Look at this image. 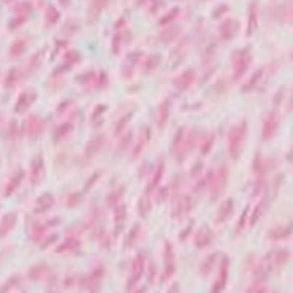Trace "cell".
I'll return each mask as SVG.
<instances>
[{
    "label": "cell",
    "instance_id": "cell-1",
    "mask_svg": "<svg viewBox=\"0 0 293 293\" xmlns=\"http://www.w3.org/2000/svg\"><path fill=\"white\" fill-rule=\"evenodd\" d=\"M246 132H247V122L241 121L240 124L233 125L227 135V143H228V154L232 159H238L241 155V149L246 140Z\"/></svg>",
    "mask_w": 293,
    "mask_h": 293
},
{
    "label": "cell",
    "instance_id": "cell-2",
    "mask_svg": "<svg viewBox=\"0 0 293 293\" xmlns=\"http://www.w3.org/2000/svg\"><path fill=\"white\" fill-rule=\"evenodd\" d=\"M252 62V54L249 51V48H244L243 51H240L233 59V79H240L244 76V73L247 71Z\"/></svg>",
    "mask_w": 293,
    "mask_h": 293
},
{
    "label": "cell",
    "instance_id": "cell-3",
    "mask_svg": "<svg viewBox=\"0 0 293 293\" xmlns=\"http://www.w3.org/2000/svg\"><path fill=\"white\" fill-rule=\"evenodd\" d=\"M211 181V198L216 200L221 197V194L224 192L225 186H227V181H228V168L225 167H221L216 173L214 176L209 179Z\"/></svg>",
    "mask_w": 293,
    "mask_h": 293
},
{
    "label": "cell",
    "instance_id": "cell-4",
    "mask_svg": "<svg viewBox=\"0 0 293 293\" xmlns=\"http://www.w3.org/2000/svg\"><path fill=\"white\" fill-rule=\"evenodd\" d=\"M279 114L276 111H270L267 117L263 119V125H262V140L263 141H270L274 135H276L279 129Z\"/></svg>",
    "mask_w": 293,
    "mask_h": 293
},
{
    "label": "cell",
    "instance_id": "cell-5",
    "mask_svg": "<svg viewBox=\"0 0 293 293\" xmlns=\"http://www.w3.org/2000/svg\"><path fill=\"white\" fill-rule=\"evenodd\" d=\"M105 274L103 267H97L92 273L82 279V289H87V292H98L100 284H102V278Z\"/></svg>",
    "mask_w": 293,
    "mask_h": 293
},
{
    "label": "cell",
    "instance_id": "cell-6",
    "mask_svg": "<svg viewBox=\"0 0 293 293\" xmlns=\"http://www.w3.org/2000/svg\"><path fill=\"white\" fill-rule=\"evenodd\" d=\"M163 259H165V278L163 279H168L176 271V260H175V254H173V246L168 241H165Z\"/></svg>",
    "mask_w": 293,
    "mask_h": 293
},
{
    "label": "cell",
    "instance_id": "cell-7",
    "mask_svg": "<svg viewBox=\"0 0 293 293\" xmlns=\"http://www.w3.org/2000/svg\"><path fill=\"white\" fill-rule=\"evenodd\" d=\"M240 30V22L236 19H227L219 27V33H221L222 40H232L233 36Z\"/></svg>",
    "mask_w": 293,
    "mask_h": 293
},
{
    "label": "cell",
    "instance_id": "cell-8",
    "mask_svg": "<svg viewBox=\"0 0 293 293\" xmlns=\"http://www.w3.org/2000/svg\"><path fill=\"white\" fill-rule=\"evenodd\" d=\"M194 81H195V71L190 68V70H184L178 78L173 79V84H175L179 90H186L194 84Z\"/></svg>",
    "mask_w": 293,
    "mask_h": 293
},
{
    "label": "cell",
    "instance_id": "cell-9",
    "mask_svg": "<svg viewBox=\"0 0 293 293\" xmlns=\"http://www.w3.org/2000/svg\"><path fill=\"white\" fill-rule=\"evenodd\" d=\"M105 146V135H95L89 140V143L86 144V155L89 159L95 157V155L102 151V148Z\"/></svg>",
    "mask_w": 293,
    "mask_h": 293
},
{
    "label": "cell",
    "instance_id": "cell-10",
    "mask_svg": "<svg viewBox=\"0 0 293 293\" xmlns=\"http://www.w3.org/2000/svg\"><path fill=\"white\" fill-rule=\"evenodd\" d=\"M143 271H144V255L140 254L138 257L135 259L133 265H132V274H130V281H129V289H132L133 284L141 279Z\"/></svg>",
    "mask_w": 293,
    "mask_h": 293
},
{
    "label": "cell",
    "instance_id": "cell-11",
    "mask_svg": "<svg viewBox=\"0 0 293 293\" xmlns=\"http://www.w3.org/2000/svg\"><path fill=\"white\" fill-rule=\"evenodd\" d=\"M228 268H230V259L228 257H224L222 263H221V271H219V281L217 284L213 287V292H221L225 286H227V281H228Z\"/></svg>",
    "mask_w": 293,
    "mask_h": 293
},
{
    "label": "cell",
    "instance_id": "cell-12",
    "mask_svg": "<svg viewBox=\"0 0 293 293\" xmlns=\"http://www.w3.org/2000/svg\"><path fill=\"white\" fill-rule=\"evenodd\" d=\"M44 129V122L41 121V117L38 116H32L29 117V121H27V135L30 136V138H35V136H38Z\"/></svg>",
    "mask_w": 293,
    "mask_h": 293
},
{
    "label": "cell",
    "instance_id": "cell-13",
    "mask_svg": "<svg viewBox=\"0 0 293 293\" xmlns=\"http://www.w3.org/2000/svg\"><path fill=\"white\" fill-rule=\"evenodd\" d=\"M108 2L109 0H92V2H90V6H89V19L94 22L108 6Z\"/></svg>",
    "mask_w": 293,
    "mask_h": 293
},
{
    "label": "cell",
    "instance_id": "cell-14",
    "mask_svg": "<svg viewBox=\"0 0 293 293\" xmlns=\"http://www.w3.org/2000/svg\"><path fill=\"white\" fill-rule=\"evenodd\" d=\"M81 249V243H79V240L75 236H70V238H67L65 240V243H63L62 246H59L57 247V254H65V252H78Z\"/></svg>",
    "mask_w": 293,
    "mask_h": 293
},
{
    "label": "cell",
    "instance_id": "cell-15",
    "mask_svg": "<svg viewBox=\"0 0 293 293\" xmlns=\"http://www.w3.org/2000/svg\"><path fill=\"white\" fill-rule=\"evenodd\" d=\"M51 274V270L46 263H40L36 265V267H33L30 271H29V278L32 281H41L43 278H48Z\"/></svg>",
    "mask_w": 293,
    "mask_h": 293
},
{
    "label": "cell",
    "instance_id": "cell-16",
    "mask_svg": "<svg viewBox=\"0 0 293 293\" xmlns=\"http://www.w3.org/2000/svg\"><path fill=\"white\" fill-rule=\"evenodd\" d=\"M232 211H233V198H228L225 203L221 206L217 213V217H216V224H222L225 222L228 217L232 216Z\"/></svg>",
    "mask_w": 293,
    "mask_h": 293
},
{
    "label": "cell",
    "instance_id": "cell-17",
    "mask_svg": "<svg viewBox=\"0 0 293 293\" xmlns=\"http://www.w3.org/2000/svg\"><path fill=\"white\" fill-rule=\"evenodd\" d=\"M259 22V3L257 0H254L251 3V13H249V27H247V35L254 33V30L257 29Z\"/></svg>",
    "mask_w": 293,
    "mask_h": 293
},
{
    "label": "cell",
    "instance_id": "cell-18",
    "mask_svg": "<svg viewBox=\"0 0 293 293\" xmlns=\"http://www.w3.org/2000/svg\"><path fill=\"white\" fill-rule=\"evenodd\" d=\"M213 240V233L209 228H201V230L198 232V235L195 236V246L197 247H206L209 243H211Z\"/></svg>",
    "mask_w": 293,
    "mask_h": 293
},
{
    "label": "cell",
    "instance_id": "cell-19",
    "mask_svg": "<svg viewBox=\"0 0 293 293\" xmlns=\"http://www.w3.org/2000/svg\"><path fill=\"white\" fill-rule=\"evenodd\" d=\"M52 205H54V197L51 194H44L43 197L38 198V201H36L35 213H44V211H48V209Z\"/></svg>",
    "mask_w": 293,
    "mask_h": 293
},
{
    "label": "cell",
    "instance_id": "cell-20",
    "mask_svg": "<svg viewBox=\"0 0 293 293\" xmlns=\"http://www.w3.org/2000/svg\"><path fill=\"white\" fill-rule=\"evenodd\" d=\"M170 108H171V102L170 100H165V102L160 105L159 108V117H157V122H159V127L162 129V127L167 124L168 117H170Z\"/></svg>",
    "mask_w": 293,
    "mask_h": 293
},
{
    "label": "cell",
    "instance_id": "cell-21",
    "mask_svg": "<svg viewBox=\"0 0 293 293\" xmlns=\"http://www.w3.org/2000/svg\"><path fill=\"white\" fill-rule=\"evenodd\" d=\"M43 176H44V165H43L41 157H38L36 160H33V165H32V181L40 182Z\"/></svg>",
    "mask_w": 293,
    "mask_h": 293
},
{
    "label": "cell",
    "instance_id": "cell-22",
    "mask_svg": "<svg viewBox=\"0 0 293 293\" xmlns=\"http://www.w3.org/2000/svg\"><path fill=\"white\" fill-rule=\"evenodd\" d=\"M292 233V225H286V227H274L270 232V240L276 241V240H282V238H287Z\"/></svg>",
    "mask_w": 293,
    "mask_h": 293
},
{
    "label": "cell",
    "instance_id": "cell-23",
    "mask_svg": "<svg viewBox=\"0 0 293 293\" xmlns=\"http://www.w3.org/2000/svg\"><path fill=\"white\" fill-rule=\"evenodd\" d=\"M190 208H192L190 197H184L181 201H178V211H175V217H181V216H184V214H189L190 213Z\"/></svg>",
    "mask_w": 293,
    "mask_h": 293
},
{
    "label": "cell",
    "instance_id": "cell-24",
    "mask_svg": "<svg viewBox=\"0 0 293 293\" xmlns=\"http://www.w3.org/2000/svg\"><path fill=\"white\" fill-rule=\"evenodd\" d=\"M35 98H36L35 94H24V95H21L19 103H17V106H16V111H22V109H27L33 103Z\"/></svg>",
    "mask_w": 293,
    "mask_h": 293
},
{
    "label": "cell",
    "instance_id": "cell-25",
    "mask_svg": "<svg viewBox=\"0 0 293 293\" xmlns=\"http://www.w3.org/2000/svg\"><path fill=\"white\" fill-rule=\"evenodd\" d=\"M163 170H165V165L160 162V163H159V167H157V170H155V173H154L152 181L149 182V186H148V192H152L155 187L159 186V182H160V179H162V175H163Z\"/></svg>",
    "mask_w": 293,
    "mask_h": 293
},
{
    "label": "cell",
    "instance_id": "cell-26",
    "mask_svg": "<svg viewBox=\"0 0 293 293\" xmlns=\"http://www.w3.org/2000/svg\"><path fill=\"white\" fill-rule=\"evenodd\" d=\"M274 265H279V267H282V265H286L289 260H290V257H292V254H290V251H276L274 252Z\"/></svg>",
    "mask_w": 293,
    "mask_h": 293
},
{
    "label": "cell",
    "instance_id": "cell-27",
    "mask_svg": "<svg viewBox=\"0 0 293 293\" xmlns=\"http://www.w3.org/2000/svg\"><path fill=\"white\" fill-rule=\"evenodd\" d=\"M149 138H151V133H149V130H148V127H144V129H143V135H141V138H140V143L136 144V148H135L133 157H136V155H140L141 149L144 148L146 144H148Z\"/></svg>",
    "mask_w": 293,
    "mask_h": 293
},
{
    "label": "cell",
    "instance_id": "cell-28",
    "mask_svg": "<svg viewBox=\"0 0 293 293\" xmlns=\"http://www.w3.org/2000/svg\"><path fill=\"white\" fill-rule=\"evenodd\" d=\"M219 257V254H213V255H209V257L201 263V267H200V271L205 274V276H208L209 273H211L213 270V265L216 263V259Z\"/></svg>",
    "mask_w": 293,
    "mask_h": 293
},
{
    "label": "cell",
    "instance_id": "cell-29",
    "mask_svg": "<svg viewBox=\"0 0 293 293\" xmlns=\"http://www.w3.org/2000/svg\"><path fill=\"white\" fill-rule=\"evenodd\" d=\"M124 192H125V187L124 186H121V187H117L116 190H113L111 194H109V197H108V206H116L117 201H121Z\"/></svg>",
    "mask_w": 293,
    "mask_h": 293
},
{
    "label": "cell",
    "instance_id": "cell-30",
    "mask_svg": "<svg viewBox=\"0 0 293 293\" xmlns=\"http://www.w3.org/2000/svg\"><path fill=\"white\" fill-rule=\"evenodd\" d=\"M214 140H216V136L214 135H208L206 138H201V152L203 154H208L209 151H211L213 148V144H214Z\"/></svg>",
    "mask_w": 293,
    "mask_h": 293
},
{
    "label": "cell",
    "instance_id": "cell-31",
    "mask_svg": "<svg viewBox=\"0 0 293 293\" xmlns=\"http://www.w3.org/2000/svg\"><path fill=\"white\" fill-rule=\"evenodd\" d=\"M138 208H140V214L143 217H146L149 213H151V201L148 197H143L140 201H138Z\"/></svg>",
    "mask_w": 293,
    "mask_h": 293
},
{
    "label": "cell",
    "instance_id": "cell-32",
    "mask_svg": "<svg viewBox=\"0 0 293 293\" xmlns=\"http://www.w3.org/2000/svg\"><path fill=\"white\" fill-rule=\"evenodd\" d=\"M71 130H73V125L71 124H63V125H60L59 129H57V132H56V141L63 140L68 133H71Z\"/></svg>",
    "mask_w": 293,
    "mask_h": 293
},
{
    "label": "cell",
    "instance_id": "cell-33",
    "mask_svg": "<svg viewBox=\"0 0 293 293\" xmlns=\"http://www.w3.org/2000/svg\"><path fill=\"white\" fill-rule=\"evenodd\" d=\"M262 75H263V70H259L257 73H254V76L251 78V81L247 82V84L244 86V92H247V90H251V89H254L255 86H257V82L262 79Z\"/></svg>",
    "mask_w": 293,
    "mask_h": 293
},
{
    "label": "cell",
    "instance_id": "cell-34",
    "mask_svg": "<svg viewBox=\"0 0 293 293\" xmlns=\"http://www.w3.org/2000/svg\"><path fill=\"white\" fill-rule=\"evenodd\" d=\"M57 19H59V11L56 10V8H49L48 10V13H46V25L49 27V25H54L57 22Z\"/></svg>",
    "mask_w": 293,
    "mask_h": 293
},
{
    "label": "cell",
    "instance_id": "cell-35",
    "mask_svg": "<svg viewBox=\"0 0 293 293\" xmlns=\"http://www.w3.org/2000/svg\"><path fill=\"white\" fill-rule=\"evenodd\" d=\"M179 14V10H178V8H173V10L167 14V16H163L162 17V19L159 21V24L160 25H167L168 22H171L173 19H176V16Z\"/></svg>",
    "mask_w": 293,
    "mask_h": 293
},
{
    "label": "cell",
    "instance_id": "cell-36",
    "mask_svg": "<svg viewBox=\"0 0 293 293\" xmlns=\"http://www.w3.org/2000/svg\"><path fill=\"white\" fill-rule=\"evenodd\" d=\"M138 235H140V225H135L133 228H132V232L129 233V238H127V247H130V246H133L135 244V241H136V238H138Z\"/></svg>",
    "mask_w": 293,
    "mask_h": 293
},
{
    "label": "cell",
    "instance_id": "cell-37",
    "mask_svg": "<svg viewBox=\"0 0 293 293\" xmlns=\"http://www.w3.org/2000/svg\"><path fill=\"white\" fill-rule=\"evenodd\" d=\"M27 46V41L25 40H19V41H16L14 44H13V48H11V54L13 56H19V54H22L24 52V48Z\"/></svg>",
    "mask_w": 293,
    "mask_h": 293
},
{
    "label": "cell",
    "instance_id": "cell-38",
    "mask_svg": "<svg viewBox=\"0 0 293 293\" xmlns=\"http://www.w3.org/2000/svg\"><path fill=\"white\" fill-rule=\"evenodd\" d=\"M179 32H181V29H179V27H178V29H176V27H173L171 30L165 32V36L162 35V41L168 43V41H171V40H175V36H176V35H178Z\"/></svg>",
    "mask_w": 293,
    "mask_h": 293
},
{
    "label": "cell",
    "instance_id": "cell-39",
    "mask_svg": "<svg viewBox=\"0 0 293 293\" xmlns=\"http://www.w3.org/2000/svg\"><path fill=\"white\" fill-rule=\"evenodd\" d=\"M133 116V113H129V114H127V116H124L122 119H121V121H119L117 122V125H116V129H114V133L117 135V133H121L122 130H124V127H125V124L127 122H129V119Z\"/></svg>",
    "mask_w": 293,
    "mask_h": 293
},
{
    "label": "cell",
    "instance_id": "cell-40",
    "mask_svg": "<svg viewBox=\"0 0 293 293\" xmlns=\"http://www.w3.org/2000/svg\"><path fill=\"white\" fill-rule=\"evenodd\" d=\"M14 222H16V216L13 214V216H8L5 221H3V230L0 232V235H3L5 232H8L10 228H13V225H14Z\"/></svg>",
    "mask_w": 293,
    "mask_h": 293
},
{
    "label": "cell",
    "instance_id": "cell-41",
    "mask_svg": "<svg viewBox=\"0 0 293 293\" xmlns=\"http://www.w3.org/2000/svg\"><path fill=\"white\" fill-rule=\"evenodd\" d=\"M125 214H127V208H125L124 205H119V206L116 208V216H114V221H116V222H121V221H124V219H125Z\"/></svg>",
    "mask_w": 293,
    "mask_h": 293
},
{
    "label": "cell",
    "instance_id": "cell-42",
    "mask_svg": "<svg viewBox=\"0 0 293 293\" xmlns=\"http://www.w3.org/2000/svg\"><path fill=\"white\" fill-rule=\"evenodd\" d=\"M159 56H152L148 59V62H146V65H144V71H149V70H154L155 67L159 65Z\"/></svg>",
    "mask_w": 293,
    "mask_h": 293
},
{
    "label": "cell",
    "instance_id": "cell-43",
    "mask_svg": "<svg viewBox=\"0 0 293 293\" xmlns=\"http://www.w3.org/2000/svg\"><path fill=\"white\" fill-rule=\"evenodd\" d=\"M262 211H263V203H260L257 208H255V211H254V216L251 217V221H249V224L251 225H254L255 222H257L259 221V219H260V216H262Z\"/></svg>",
    "mask_w": 293,
    "mask_h": 293
},
{
    "label": "cell",
    "instance_id": "cell-44",
    "mask_svg": "<svg viewBox=\"0 0 293 293\" xmlns=\"http://www.w3.org/2000/svg\"><path fill=\"white\" fill-rule=\"evenodd\" d=\"M21 178H22V173H17V175H16V178H14V179L10 182V186H8L6 195L10 194V192H13V190H14V187H16L17 184H19V182H21Z\"/></svg>",
    "mask_w": 293,
    "mask_h": 293
},
{
    "label": "cell",
    "instance_id": "cell-45",
    "mask_svg": "<svg viewBox=\"0 0 293 293\" xmlns=\"http://www.w3.org/2000/svg\"><path fill=\"white\" fill-rule=\"evenodd\" d=\"M247 292H268L267 287L263 286V284H254V286H251L249 289H247Z\"/></svg>",
    "mask_w": 293,
    "mask_h": 293
},
{
    "label": "cell",
    "instance_id": "cell-46",
    "mask_svg": "<svg viewBox=\"0 0 293 293\" xmlns=\"http://www.w3.org/2000/svg\"><path fill=\"white\" fill-rule=\"evenodd\" d=\"M247 211H249V208H246V211L243 213V217H241V222H238V233L243 230V227L246 224V219H247Z\"/></svg>",
    "mask_w": 293,
    "mask_h": 293
},
{
    "label": "cell",
    "instance_id": "cell-47",
    "mask_svg": "<svg viewBox=\"0 0 293 293\" xmlns=\"http://www.w3.org/2000/svg\"><path fill=\"white\" fill-rule=\"evenodd\" d=\"M119 43H121V36L116 35V36H114V44H113V51H114V54L119 52Z\"/></svg>",
    "mask_w": 293,
    "mask_h": 293
},
{
    "label": "cell",
    "instance_id": "cell-48",
    "mask_svg": "<svg viewBox=\"0 0 293 293\" xmlns=\"http://www.w3.org/2000/svg\"><path fill=\"white\" fill-rule=\"evenodd\" d=\"M162 3H163V0H154V5H152V8H151V13H155V11H157V8H159Z\"/></svg>",
    "mask_w": 293,
    "mask_h": 293
},
{
    "label": "cell",
    "instance_id": "cell-49",
    "mask_svg": "<svg viewBox=\"0 0 293 293\" xmlns=\"http://www.w3.org/2000/svg\"><path fill=\"white\" fill-rule=\"evenodd\" d=\"M200 170H203V165H201V163H198L197 167H195L194 170H192V176H194V178H197V173H198Z\"/></svg>",
    "mask_w": 293,
    "mask_h": 293
},
{
    "label": "cell",
    "instance_id": "cell-50",
    "mask_svg": "<svg viewBox=\"0 0 293 293\" xmlns=\"http://www.w3.org/2000/svg\"><path fill=\"white\" fill-rule=\"evenodd\" d=\"M190 232H192V227H189V228H187V230H186L184 233H182V235H181V241H184V240H186V236H187V235H189Z\"/></svg>",
    "mask_w": 293,
    "mask_h": 293
},
{
    "label": "cell",
    "instance_id": "cell-51",
    "mask_svg": "<svg viewBox=\"0 0 293 293\" xmlns=\"http://www.w3.org/2000/svg\"><path fill=\"white\" fill-rule=\"evenodd\" d=\"M59 2H60L63 6H68V5H70V0H59Z\"/></svg>",
    "mask_w": 293,
    "mask_h": 293
}]
</instances>
